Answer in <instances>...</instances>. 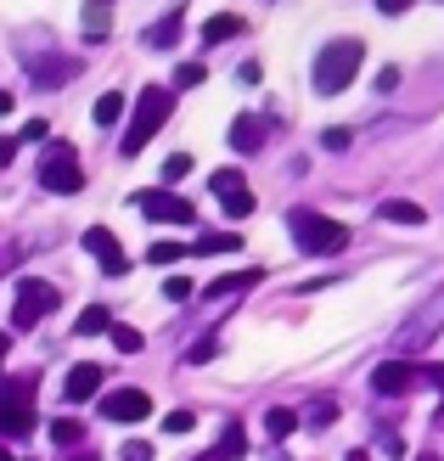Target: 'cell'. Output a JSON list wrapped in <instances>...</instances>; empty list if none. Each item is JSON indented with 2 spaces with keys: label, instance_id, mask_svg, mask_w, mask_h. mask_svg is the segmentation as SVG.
Segmentation results:
<instances>
[{
  "label": "cell",
  "instance_id": "1",
  "mask_svg": "<svg viewBox=\"0 0 444 461\" xmlns=\"http://www.w3.org/2000/svg\"><path fill=\"white\" fill-rule=\"evenodd\" d=\"M169 113H175V90L169 85H147L141 96H135V113H130V130H124V158H135L152 135L169 124Z\"/></svg>",
  "mask_w": 444,
  "mask_h": 461
},
{
  "label": "cell",
  "instance_id": "2",
  "mask_svg": "<svg viewBox=\"0 0 444 461\" xmlns=\"http://www.w3.org/2000/svg\"><path fill=\"white\" fill-rule=\"evenodd\" d=\"M360 62H366V45H360V40H332V45H321V57H315V90H321V96H343V90L355 85Z\"/></svg>",
  "mask_w": 444,
  "mask_h": 461
},
{
  "label": "cell",
  "instance_id": "3",
  "mask_svg": "<svg viewBox=\"0 0 444 461\" xmlns=\"http://www.w3.org/2000/svg\"><path fill=\"white\" fill-rule=\"evenodd\" d=\"M287 225H293V242H298L304 253H343V248H349V225L326 220V214H315V209H293Z\"/></svg>",
  "mask_w": 444,
  "mask_h": 461
},
{
  "label": "cell",
  "instance_id": "4",
  "mask_svg": "<svg viewBox=\"0 0 444 461\" xmlns=\"http://www.w3.org/2000/svg\"><path fill=\"white\" fill-rule=\"evenodd\" d=\"M40 186H45V192H57V197H74V192H85L79 152L68 147V141H57L51 152H45V164H40Z\"/></svg>",
  "mask_w": 444,
  "mask_h": 461
},
{
  "label": "cell",
  "instance_id": "5",
  "mask_svg": "<svg viewBox=\"0 0 444 461\" xmlns=\"http://www.w3.org/2000/svg\"><path fill=\"white\" fill-rule=\"evenodd\" d=\"M34 377H12L6 388H0V433L6 439H23V433L34 428Z\"/></svg>",
  "mask_w": 444,
  "mask_h": 461
},
{
  "label": "cell",
  "instance_id": "6",
  "mask_svg": "<svg viewBox=\"0 0 444 461\" xmlns=\"http://www.w3.org/2000/svg\"><path fill=\"white\" fill-rule=\"evenodd\" d=\"M51 310H57V287L40 282V276H23V282H17V304H12V327L29 332V327H40Z\"/></svg>",
  "mask_w": 444,
  "mask_h": 461
},
{
  "label": "cell",
  "instance_id": "7",
  "mask_svg": "<svg viewBox=\"0 0 444 461\" xmlns=\"http://www.w3.org/2000/svg\"><path fill=\"white\" fill-rule=\"evenodd\" d=\"M135 209L147 220H158V225H197V209L186 197H175V192H135Z\"/></svg>",
  "mask_w": 444,
  "mask_h": 461
},
{
  "label": "cell",
  "instance_id": "8",
  "mask_svg": "<svg viewBox=\"0 0 444 461\" xmlns=\"http://www.w3.org/2000/svg\"><path fill=\"white\" fill-rule=\"evenodd\" d=\"M214 197H220V209L231 214V220H248L253 214V192H248V180H242V169H214Z\"/></svg>",
  "mask_w": 444,
  "mask_h": 461
},
{
  "label": "cell",
  "instance_id": "9",
  "mask_svg": "<svg viewBox=\"0 0 444 461\" xmlns=\"http://www.w3.org/2000/svg\"><path fill=\"white\" fill-rule=\"evenodd\" d=\"M102 417L107 422H147L152 417V394L147 388H113L102 400Z\"/></svg>",
  "mask_w": 444,
  "mask_h": 461
},
{
  "label": "cell",
  "instance_id": "10",
  "mask_svg": "<svg viewBox=\"0 0 444 461\" xmlns=\"http://www.w3.org/2000/svg\"><path fill=\"white\" fill-rule=\"evenodd\" d=\"M85 253H96L107 276H124V270H130V253L119 248V237H113L107 225H90V230H85Z\"/></svg>",
  "mask_w": 444,
  "mask_h": 461
},
{
  "label": "cell",
  "instance_id": "11",
  "mask_svg": "<svg viewBox=\"0 0 444 461\" xmlns=\"http://www.w3.org/2000/svg\"><path fill=\"white\" fill-rule=\"evenodd\" d=\"M96 388H102V366H96V360H85V366H74V372H68L62 394L79 405V400H90V394H96Z\"/></svg>",
  "mask_w": 444,
  "mask_h": 461
},
{
  "label": "cell",
  "instance_id": "12",
  "mask_svg": "<svg viewBox=\"0 0 444 461\" xmlns=\"http://www.w3.org/2000/svg\"><path fill=\"white\" fill-rule=\"evenodd\" d=\"M411 377H416V372H411L405 360H383L377 372H371V388H377V394H405Z\"/></svg>",
  "mask_w": 444,
  "mask_h": 461
},
{
  "label": "cell",
  "instance_id": "13",
  "mask_svg": "<svg viewBox=\"0 0 444 461\" xmlns=\"http://www.w3.org/2000/svg\"><path fill=\"white\" fill-rule=\"evenodd\" d=\"M377 214H383V225H405V230L428 225V209H422V203H405V197H388Z\"/></svg>",
  "mask_w": 444,
  "mask_h": 461
},
{
  "label": "cell",
  "instance_id": "14",
  "mask_svg": "<svg viewBox=\"0 0 444 461\" xmlns=\"http://www.w3.org/2000/svg\"><path fill=\"white\" fill-rule=\"evenodd\" d=\"M231 147H237V152H259L265 147V124L253 119V113H237V119H231Z\"/></svg>",
  "mask_w": 444,
  "mask_h": 461
},
{
  "label": "cell",
  "instance_id": "15",
  "mask_svg": "<svg viewBox=\"0 0 444 461\" xmlns=\"http://www.w3.org/2000/svg\"><path fill=\"white\" fill-rule=\"evenodd\" d=\"M265 270H231V276H214L208 282V298H225V293H242V287H259Z\"/></svg>",
  "mask_w": 444,
  "mask_h": 461
},
{
  "label": "cell",
  "instance_id": "16",
  "mask_svg": "<svg viewBox=\"0 0 444 461\" xmlns=\"http://www.w3.org/2000/svg\"><path fill=\"white\" fill-rule=\"evenodd\" d=\"M107 23H113V0H85V40L90 45L107 34Z\"/></svg>",
  "mask_w": 444,
  "mask_h": 461
},
{
  "label": "cell",
  "instance_id": "17",
  "mask_svg": "<svg viewBox=\"0 0 444 461\" xmlns=\"http://www.w3.org/2000/svg\"><path fill=\"white\" fill-rule=\"evenodd\" d=\"M298 422H304V411H293V405H270L265 411V433H270V439H287Z\"/></svg>",
  "mask_w": 444,
  "mask_h": 461
},
{
  "label": "cell",
  "instance_id": "18",
  "mask_svg": "<svg viewBox=\"0 0 444 461\" xmlns=\"http://www.w3.org/2000/svg\"><path fill=\"white\" fill-rule=\"evenodd\" d=\"M90 119H96L102 130H107V124H119V119H124V90H102L96 107H90Z\"/></svg>",
  "mask_w": 444,
  "mask_h": 461
},
{
  "label": "cell",
  "instance_id": "19",
  "mask_svg": "<svg viewBox=\"0 0 444 461\" xmlns=\"http://www.w3.org/2000/svg\"><path fill=\"white\" fill-rule=\"evenodd\" d=\"M242 29H248L242 17H231V12H220V17H208V23H203V40H208V45H220V40H237Z\"/></svg>",
  "mask_w": 444,
  "mask_h": 461
},
{
  "label": "cell",
  "instance_id": "20",
  "mask_svg": "<svg viewBox=\"0 0 444 461\" xmlns=\"http://www.w3.org/2000/svg\"><path fill=\"white\" fill-rule=\"evenodd\" d=\"M237 248H242L237 230H203V237L192 242V253H237Z\"/></svg>",
  "mask_w": 444,
  "mask_h": 461
},
{
  "label": "cell",
  "instance_id": "21",
  "mask_svg": "<svg viewBox=\"0 0 444 461\" xmlns=\"http://www.w3.org/2000/svg\"><path fill=\"white\" fill-rule=\"evenodd\" d=\"M74 332L79 338H96V332H113V310H102V304H90L79 321H74Z\"/></svg>",
  "mask_w": 444,
  "mask_h": 461
},
{
  "label": "cell",
  "instance_id": "22",
  "mask_svg": "<svg viewBox=\"0 0 444 461\" xmlns=\"http://www.w3.org/2000/svg\"><path fill=\"white\" fill-rule=\"evenodd\" d=\"M186 253H192V248H186V242H175V237H169V242H152V248H147V265H180Z\"/></svg>",
  "mask_w": 444,
  "mask_h": 461
},
{
  "label": "cell",
  "instance_id": "23",
  "mask_svg": "<svg viewBox=\"0 0 444 461\" xmlns=\"http://www.w3.org/2000/svg\"><path fill=\"white\" fill-rule=\"evenodd\" d=\"M220 456H225V461L248 456V428H242V422H231V428H225V439H220Z\"/></svg>",
  "mask_w": 444,
  "mask_h": 461
},
{
  "label": "cell",
  "instance_id": "24",
  "mask_svg": "<svg viewBox=\"0 0 444 461\" xmlns=\"http://www.w3.org/2000/svg\"><path fill=\"white\" fill-rule=\"evenodd\" d=\"M113 349H119V355H141V332H135V327H124V321H113Z\"/></svg>",
  "mask_w": 444,
  "mask_h": 461
},
{
  "label": "cell",
  "instance_id": "25",
  "mask_svg": "<svg viewBox=\"0 0 444 461\" xmlns=\"http://www.w3.org/2000/svg\"><path fill=\"white\" fill-rule=\"evenodd\" d=\"M79 439H85V428H79L74 417H57V422H51V445H79Z\"/></svg>",
  "mask_w": 444,
  "mask_h": 461
},
{
  "label": "cell",
  "instance_id": "26",
  "mask_svg": "<svg viewBox=\"0 0 444 461\" xmlns=\"http://www.w3.org/2000/svg\"><path fill=\"white\" fill-rule=\"evenodd\" d=\"M175 34H180V12H169V17H163L147 40H152V45H175Z\"/></svg>",
  "mask_w": 444,
  "mask_h": 461
},
{
  "label": "cell",
  "instance_id": "27",
  "mask_svg": "<svg viewBox=\"0 0 444 461\" xmlns=\"http://www.w3.org/2000/svg\"><path fill=\"white\" fill-rule=\"evenodd\" d=\"M214 355H220V343H214V338H203V343H192V349H186V366H208Z\"/></svg>",
  "mask_w": 444,
  "mask_h": 461
},
{
  "label": "cell",
  "instance_id": "28",
  "mask_svg": "<svg viewBox=\"0 0 444 461\" xmlns=\"http://www.w3.org/2000/svg\"><path fill=\"white\" fill-rule=\"evenodd\" d=\"M163 298H169V304H186V298H192V282H186V276H169V282H163Z\"/></svg>",
  "mask_w": 444,
  "mask_h": 461
},
{
  "label": "cell",
  "instance_id": "29",
  "mask_svg": "<svg viewBox=\"0 0 444 461\" xmlns=\"http://www.w3.org/2000/svg\"><path fill=\"white\" fill-rule=\"evenodd\" d=\"M192 428H197L192 411H169V417H163V433H192Z\"/></svg>",
  "mask_w": 444,
  "mask_h": 461
},
{
  "label": "cell",
  "instance_id": "30",
  "mask_svg": "<svg viewBox=\"0 0 444 461\" xmlns=\"http://www.w3.org/2000/svg\"><path fill=\"white\" fill-rule=\"evenodd\" d=\"M310 422H315V428H332V422H338V405H332V400H315V405H310Z\"/></svg>",
  "mask_w": 444,
  "mask_h": 461
},
{
  "label": "cell",
  "instance_id": "31",
  "mask_svg": "<svg viewBox=\"0 0 444 461\" xmlns=\"http://www.w3.org/2000/svg\"><path fill=\"white\" fill-rule=\"evenodd\" d=\"M208 74H203V62H180V74H175V85L180 90H192V85H203Z\"/></svg>",
  "mask_w": 444,
  "mask_h": 461
},
{
  "label": "cell",
  "instance_id": "32",
  "mask_svg": "<svg viewBox=\"0 0 444 461\" xmlns=\"http://www.w3.org/2000/svg\"><path fill=\"white\" fill-rule=\"evenodd\" d=\"M349 141H355V130H349V124H332V130H326V152H343Z\"/></svg>",
  "mask_w": 444,
  "mask_h": 461
},
{
  "label": "cell",
  "instance_id": "33",
  "mask_svg": "<svg viewBox=\"0 0 444 461\" xmlns=\"http://www.w3.org/2000/svg\"><path fill=\"white\" fill-rule=\"evenodd\" d=\"M34 74L40 79H68V74H74V62H34Z\"/></svg>",
  "mask_w": 444,
  "mask_h": 461
},
{
  "label": "cell",
  "instance_id": "34",
  "mask_svg": "<svg viewBox=\"0 0 444 461\" xmlns=\"http://www.w3.org/2000/svg\"><path fill=\"white\" fill-rule=\"evenodd\" d=\"M180 175H192V158H186V152H175L169 164H163V180H180Z\"/></svg>",
  "mask_w": 444,
  "mask_h": 461
},
{
  "label": "cell",
  "instance_id": "35",
  "mask_svg": "<svg viewBox=\"0 0 444 461\" xmlns=\"http://www.w3.org/2000/svg\"><path fill=\"white\" fill-rule=\"evenodd\" d=\"M377 90H383V96H394V90H400V68H383V74H377Z\"/></svg>",
  "mask_w": 444,
  "mask_h": 461
},
{
  "label": "cell",
  "instance_id": "36",
  "mask_svg": "<svg viewBox=\"0 0 444 461\" xmlns=\"http://www.w3.org/2000/svg\"><path fill=\"white\" fill-rule=\"evenodd\" d=\"M45 135H51V124H45V119H29V124H23V141H45Z\"/></svg>",
  "mask_w": 444,
  "mask_h": 461
},
{
  "label": "cell",
  "instance_id": "37",
  "mask_svg": "<svg viewBox=\"0 0 444 461\" xmlns=\"http://www.w3.org/2000/svg\"><path fill=\"white\" fill-rule=\"evenodd\" d=\"M124 461H152V445H141V439H130V445H124Z\"/></svg>",
  "mask_w": 444,
  "mask_h": 461
},
{
  "label": "cell",
  "instance_id": "38",
  "mask_svg": "<svg viewBox=\"0 0 444 461\" xmlns=\"http://www.w3.org/2000/svg\"><path fill=\"white\" fill-rule=\"evenodd\" d=\"M12 158H17V135H0V169H6Z\"/></svg>",
  "mask_w": 444,
  "mask_h": 461
},
{
  "label": "cell",
  "instance_id": "39",
  "mask_svg": "<svg viewBox=\"0 0 444 461\" xmlns=\"http://www.w3.org/2000/svg\"><path fill=\"white\" fill-rule=\"evenodd\" d=\"M405 6H411V0H377V12H383V17H400Z\"/></svg>",
  "mask_w": 444,
  "mask_h": 461
},
{
  "label": "cell",
  "instance_id": "40",
  "mask_svg": "<svg viewBox=\"0 0 444 461\" xmlns=\"http://www.w3.org/2000/svg\"><path fill=\"white\" fill-rule=\"evenodd\" d=\"M428 383H433V388H444V366H428Z\"/></svg>",
  "mask_w": 444,
  "mask_h": 461
},
{
  "label": "cell",
  "instance_id": "41",
  "mask_svg": "<svg viewBox=\"0 0 444 461\" xmlns=\"http://www.w3.org/2000/svg\"><path fill=\"white\" fill-rule=\"evenodd\" d=\"M6 113H12V90H0V119H6Z\"/></svg>",
  "mask_w": 444,
  "mask_h": 461
},
{
  "label": "cell",
  "instance_id": "42",
  "mask_svg": "<svg viewBox=\"0 0 444 461\" xmlns=\"http://www.w3.org/2000/svg\"><path fill=\"white\" fill-rule=\"evenodd\" d=\"M343 461H371V456H366V450H349V456H343Z\"/></svg>",
  "mask_w": 444,
  "mask_h": 461
},
{
  "label": "cell",
  "instance_id": "43",
  "mask_svg": "<svg viewBox=\"0 0 444 461\" xmlns=\"http://www.w3.org/2000/svg\"><path fill=\"white\" fill-rule=\"evenodd\" d=\"M197 461H225V456H220V450H208V456H197Z\"/></svg>",
  "mask_w": 444,
  "mask_h": 461
},
{
  "label": "cell",
  "instance_id": "44",
  "mask_svg": "<svg viewBox=\"0 0 444 461\" xmlns=\"http://www.w3.org/2000/svg\"><path fill=\"white\" fill-rule=\"evenodd\" d=\"M6 349H12V338H6V332H0V355H6Z\"/></svg>",
  "mask_w": 444,
  "mask_h": 461
},
{
  "label": "cell",
  "instance_id": "45",
  "mask_svg": "<svg viewBox=\"0 0 444 461\" xmlns=\"http://www.w3.org/2000/svg\"><path fill=\"white\" fill-rule=\"evenodd\" d=\"M0 461H17V456H12V450H6V445H0Z\"/></svg>",
  "mask_w": 444,
  "mask_h": 461
},
{
  "label": "cell",
  "instance_id": "46",
  "mask_svg": "<svg viewBox=\"0 0 444 461\" xmlns=\"http://www.w3.org/2000/svg\"><path fill=\"white\" fill-rule=\"evenodd\" d=\"M68 461H96V456H68Z\"/></svg>",
  "mask_w": 444,
  "mask_h": 461
},
{
  "label": "cell",
  "instance_id": "47",
  "mask_svg": "<svg viewBox=\"0 0 444 461\" xmlns=\"http://www.w3.org/2000/svg\"><path fill=\"white\" fill-rule=\"evenodd\" d=\"M416 461H439V456H416Z\"/></svg>",
  "mask_w": 444,
  "mask_h": 461
}]
</instances>
